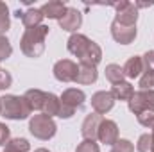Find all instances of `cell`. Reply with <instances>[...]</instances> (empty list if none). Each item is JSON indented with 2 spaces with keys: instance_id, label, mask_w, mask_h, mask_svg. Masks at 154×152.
Masks as SVG:
<instances>
[{
  "instance_id": "cell-30",
  "label": "cell",
  "mask_w": 154,
  "mask_h": 152,
  "mask_svg": "<svg viewBox=\"0 0 154 152\" xmlns=\"http://www.w3.org/2000/svg\"><path fill=\"white\" fill-rule=\"evenodd\" d=\"M11 84H13V75H11L7 70L0 68V91L9 90V88H11Z\"/></svg>"
},
{
  "instance_id": "cell-3",
  "label": "cell",
  "mask_w": 154,
  "mask_h": 152,
  "mask_svg": "<svg viewBox=\"0 0 154 152\" xmlns=\"http://www.w3.org/2000/svg\"><path fill=\"white\" fill-rule=\"evenodd\" d=\"M32 109L29 108L25 97L22 95H4L0 97V116L7 120H27L31 118Z\"/></svg>"
},
{
  "instance_id": "cell-32",
  "label": "cell",
  "mask_w": 154,
  "mask_h": 152,
  "mask_svg": "<svg viewBox=\"0 0 154 152\" xmlns=\"http://www.w3.org/2000/svg\"><path fill=\"white\" fill-rule=\"evenodd\" d=\"M9 140H11V129L0 122V147H5L9 143Z\"/></svg>"
},
{
  "instance_id": "cell-33",
  "label": "cell",
  "mask_w": 154,
  "mask_h": 152,
  "mask_svg": "<svg viewBox=\"0 0 154 152\" xmlns=\"http://www.w3.org/2000/svg\"><path fill=\"white\" fill-rule=\"evenodd\" d=\"M134 5L138 7V9H142V7H151V5H154V2L151 0V2H134Z\"/></svg>"
},
{
  "instance_id": "cell-5",
  "label": "cell",
  "mask_w": 154,
  "mask_h": 152,
  "mask_svg": "<svg viewBox=\"0 0 154 152\" xmlns=\"http://www.w3.org/2000/svg\"><path fill=\"white\" fill-rule=\"evenodd\" d=\"M109 5L115 7V11H116L115 20L118 23L136 25V22H138V7L134 5V2L120 0V2H109Z\"/></svg>"
},
{
  "instance_id": "cell-13",
  "label": "cell",
  "mask_w": 154,
  "mask_h": 152,
  "mask_svg": "<svg viewBox=\"0 0 154 152\" xmlns=\"http://www.w3.org/2000/svg\"><path fill=\"white\" fill-rule=\"evenodd\" d=\"M59 100H61V104H63V106H66V108H70V109L77 111V108H81V106L84 104L86 95H84V91H82V90L68 88V90H65V91L61 93Z\"/></svg>"
},
{
  "instance_id": "cell-12",
  "label": "cell",
  "mask_w": 154,
  "mask_h": 152,
  "mask_svg": "<svg viewBox=\"0 0 154 152\" xmlns=\"http://www.w3.org/2000/svg\"><path fill=\"white\" fill-rule=\"evenodd\" d=\"M100 122H102V116L97 113H90L86 114L82 125H81V134L84 140H91V141H97V136H99V127H100Z\"/></svg>"
},
{
  "instance_id": "cell-10",
  "label": "cell",
  "mask_w": 154,
  "mask_h": 152,
  "mask_svg": "<svg viewBox=\"0 0 154 152\" xmlns=\"http://www.w3.org/2000/svg\"><path fill=\"white\" fill-rule=\"evenodd\" d=\"M57 22H59V27L63 31L75 34L77 31L81 29V25H82V14H81V11L75 9V7H66L63 18L57 20Z\"/></svg>"
},
{
  "instance_id": "cell-24",
  "label": "cell",
  "mask_w": 154,
  "mask_h": 152,
  "mask_svg": "<svg viewBox=\"0 0 154 152\" xmlns=\"http://www.w3.org/2000/svg\"><path fill=\"white\" fill-rule=\"evenodd\" d=\"M136 149H138V152H152V136L149 132L147 134H142L138 138Z\"/></svg>"
},
{
  "instance_id": "cell-11",
  "label": "cell",
  "mask_w": 154,
  "mask_h": 152,
  "mask_svg": "<svg viewBox=\"0 0 154 152\" xmlns=\"http://www.w3.org/2000/svg\"><path fill=\"white\" fill-rule=\"evenodd\" d=\"M113 106H115V99H113V95L109 93V91H97V93H93L91 95V108H93V113L97 114H106L109 113L111 109H113Z\"/></svg>"
},
{
  "instance_id": "cell-9",
  "label": "cell",
  "mask_w": 154,
  "mask_h": 152,
  "mask_svg": "<svg viewBox=\"0 0 154 152\" xmlns=\"http://www.w3.org/2000/svg\"><path fill=\"white\" fill-rule=\"evenodd\" d=\"M97 140L104 145H115L116 140H118V125H116L115 120H109V118H102L100 122V127H99V136Z\"/></svg>"
},
{
  "instance_id": "cell-6",
  "label": "cell",
  "mask_w": 154,
  "mask_h": 152,
  "mask_svg": "<svg viewBox=\"0 0 154 152\" xmlns=\"http://www.w3.org/2000/svg\"><path fill=\"white\" fill-rule=\"evenodd\" d=\"M129 111L140 114L143 111H154V91L151 90H138L133 93L131 100L127 102Z\"/></svg>"
},
{
  "instance_id": "cell-19",
  "label": "cell",
  "mask_w": 154,
  "mask_h": 152,
  "mask_svg": "<svg viewBox=\"0 0 154 152\" xmlns=\"http://www.w3.org/2000/svg\"><path fill=\"white\" fill-rule=\"evenodd\" d=\"M109 93L113 95L115 100H125V102H129L131 97H133V93H134V88H133L131 82L124 81V82H120V84H113Z\"/></svg>"
},
{
  "instance_id": "cell-35",
  "label": "cell",
  "mask_w": 154,
  "mask_h": 152,
  "mask_svg": "<svg viewBox=\"0 0 154 152\" xmlns=\"http://www.w3.org/2000/svg\"><path fill=\"white\" fill-rule=\"evenodd\" d=\"M4 152H18V150H13V149H7V147H4Z\"/></svg>"
},
{
  "instance_id": "cell-16",
  "label": "cell",
  "mask_w": 154,
  "mask_h": 152,
  "mask_svg": "<svg viewBox=\"0 0 154 152\" xmlns=\"http://www.w3.org/2000/svg\"><path fill=\"white\" fill-rule=\"evenodd\" d=\"M122 68H124V74H125V77H127V79H136V77H142V74L145 72L142 56H133V57H129Z\"/></svg>"
},
{
  "instance_id": "cell-17",
  "label": "cell",
  "mask_w": 154,
  "mask_h": 152,
  "mask_svg": "<svg viewBox=\"0 0 154 152\" xmlns=\"http://www.w3.org/2000/svg\"><path fill=\"white\" fill-rule=\"evenodd\" d=\"M23 97H25V100H27V104H29V108L32 111H41L43 109V104H45L47 91H41V90L32 88V90H27L23 93Z\"/></svg>"
},
{
  "instance_id": "cell-8",
  "label": "cell",
  "mask_w": 154,
  "mask_h": 152,
  "mask_svg": "<svg viewBox=\"0 0 154 152\" xmlns=\"http://www.w3.org/2000/svg\"><path fill=\"white\" fill-rule=\"evenodd\" d=\"M136 25H124V23H118L116 20L111 22V36L116 43L120 45H129L136 39Z\"/></svg>"
},
{
  "instance_id": "cell-18",
  "label": "cell",
  "mask_w": 154,
  "mask_h": 152,
  "mask_svg": "<svg viewBox=\"0 0 154 152\" xmlns=\"http://www.w3.org/2000/svg\"><path fill=\"white\" fill-rule=\"evenodd\" d=\"M43 18H45V16H43L41 9H38V7H29L27 11L22 13V23H23L25 29H31V27H38V25H41Z\"/></svg>"
},
{
  "instance_id": "cell-31",
  "label": "cell",
  "mask_w": 154,
  "mask_h": 152,
  "mask_svg": "<svg viewBox=\"0 0 154 152\" xmlns=\"http://www.w3.org/2000/svg\"><path fill=\"white\" fill-rule=\"evenodd\" d=\"M142 59H143V68H145V72H154V50H147V52L142 56Z\"/></svg>"
},
{
  "instance_id": "cell-15",
  "label": "cell",
  "mask_w": 154,
  "mask_h": 152,
  "mask_svg": "<svg viewBox=\"0 0 154 152\" xmlns=\"http://www.w3.org/2000/svg\"><path fill=\"white\" fill-rule=\"evenodd\" d=\"M66 7H68V5H66L65 2L50 0V2L43 4L39 9H41V13H43L45 18H50V20H61L63 14H65V11H66Z\"/></svg>"
},
{
  "instance_id": "cell-7",
  "label": "cell",
  "mask_w": 154,
  "mask_h": 152,
  "mask_svg": "<svg viewBox=\"0 0 154 152\" xmlns=\"http://www.w3.org/2000/svg\"><path fill=\"white\" fill-rule=\"evenodd\" d=\"M54 77L59 81V82H75L77 77V63H74L72 59H59L54 68Z\"/></svg>"
},
{
  "instance_id": "cell-20",
  "label": "cell",
  "mask_w": 154,
  "mask_h": 152,
  "mask_svg": "<svg viewBox=\"0 0 154 152\" xmlns=\"http://www.w3.org/2000/svg\"><path fill=\"white\" fill-rule=\"evenodd\" d=\"M59 108H61V100H59V97L54 95V93H47L41 113L47 114V116H50V118H54V116L59 114Z\"/></svg>"
},
{
  "instance_id": "cell-28",
  "label": "cell",
  "mask_w": 154,
  "mask_h": 152,
  "mask_svg": "<svg viewBox=\"0 0 154 152\" xmlns=\"http://www.w3.org/2000/svg\"><path fill=\"white\" fill-rule=\"evenodd\" d=\"M111 152H134V145L129 140H125V138H118L116 143L113 145Z\"/></svg>"
},
{
  "instance_id": "cell-22",
  "label": "cell",
  "mask_w": 154,
  "mask_h": 152,
  "mask_svg": "<svg viewBox=\"0 0 154 152\" xmlns=\"http://www.w3.org/2000/svg\"><path fill=\"white\" fill-rule=\"evenodd\" d=\"M11 27V14L5 2H0V36H4Z\"/></svg>"
},
{
  "instance_id": "cell-27",
  "label": "cell",
  "mask_w": 154,
  "mask_h": 152,
  "mask_svg": "<svg viewBox=\"0 0 154 152\" xmlns=\"http://www.w3.org/2000/svg\"><path fill=\"white\" fill-rule=\"evenodd\" d=\"M75 152H100V147L97 141H91V140H82L79 145H77Z\"/></svg>"
},
{
  "instance_id": "cell-25",
  "label": "cell",
  "mask_w": 154,
  "mask_h": 152,
  "mask_svg": "<svg viewBox=\"0 0 154 152\" xmlns=\"http://www.w3.org/2000/svg\"><path fill=\"white\" fill-rule=\"evenodd\" d=\"M13 54V47H11V41L5 38V36H0V63L9 59Z\"/></svg>"
},
{
  "instance_id": "cell-2",
  "label": "cell",
  "mask_w": 154,
  "mask_h": 152,
  "mask_svg": "<svg viewBox=\"0 0 154 152\" xmlns=\"http://www.w3.org/2000/svg\"><path fill=\"white\" fill-rule=\"evenodd\" d=\"M48 32H50V27L43 25V23L38 27L25 29L20 38V50L31 59L39 57L45 52V39L48 36Z\"/></svg>"
},
{
  "instance_id": "cell-36",
  "label": "cell",
  "mask_w": 154,
  "mask_h": 152,
  "mask_svg": "<svg viewBox=\"0 0 154 152\" xmlns=\"http://www.w3.org/2000/svg\"><path fill=\"white\" fill-rule=\"evenodd\" d=\"M151 136H152V152H154V129H152V132H151Z\"/></svg>"
},
{
  "instance_id": "cell-14",
  "label": "cell",
  "mask_w": 154,
  "mask_h": 152,
  "mask_svg": "<svg viewBox=\"0 0 154 152\" xmlns=\"http://www.w3.org/2000/svg\"><path fill=\"white\" fill-rule=\"evenodd\" d=\"M97 79H99L97 66L84 65V63H79V65H77V77H75L77 84H81V86H88V84L97 82Z\"/></svg>"
},
{
  "instance_id": "cell-21",
  "label": "cell",
  "mask_w": 154,
  "mask_h": 152,
  "mask_svg": "<svg viewBox=\"0 0 154 152\" xmlns=\"http://www.w3.org/2000/svg\"><path fill=\"white\" fill-rule=\"evenodd\" d=\"M106 79L111 82V84H120V82H124L125 81V74H124V68L120 66V65H115V63H111V65H108L106 66Z\"/></svg>"
},
{
  "instance_id": "cell-23",
  "label": "cell",
  "mask_w": 154,
  "mask_h": 152,
  "mask_svg": "<svg viewBox=\"0 0 154 152\" xmlns=\"http://www.w3.org/2000/svg\"><path fill=\"white\" fill-rule=\"evenodd\" d=\"M5 147L7 149H13V150H18V152H29L31 150V143L25 138H11Z\"/></svg>"
},
{
  "instance_id": "cell-26",
  "label": "cell",
  "mask_w": 154,
  "mask_h": 152,
  "mask_svg": "<svg viewBox=\"0 0 154 152\" xmlns=\"http://www.w3.org/2000/svg\"><path fill=\"white\" fill-rule=\"evenodd\" d=\"M140 90H151L154 91V72H143L138 82Z\"/></svg>"
},
{
  "instance_id": "cell-1",
  "label": "cell",
  "mask_w": 154,
  "mask_h": 152,
  "mask_svg": "<svg viewBox=\"0 0 154 152\" xmlns=\"http://www.w3.org/2000/svg\"><path fill=\"white\" fill-rule=\"evenodd\" d=\"M66 48L72 56H75L79 59V63L97 66L102 61V48L93 39H90L88 36H84L81 32H75L68 38Z\"/></svg>"
},
{
  "instance_id": "cell-4",
  "label": "cell",
  "mask_w": 154,
  "mask_h": 152,
  "mask_svg": "<svg viewBox=\"0 0 154 152\" xmlns=\"http://www.w3.org/2000/svg\"><path fill=\"white\" fill-rule=\"evenodd\" d=\"M29 132L41 141H48L56 136L57 125H56L54 118H50L43 113H38L31 116V120H29Z\"/></svg>"
},
{
  "instance_id": "cell-34",
  "label": "cell",
  "mask_w": 154,
  "mask_h": 152,
  "mask_svg": "<svg viewBox=\"0 0 154 152\" xmlns=\"http://www.w3.org/2000/svg\"><path fill=\"white\" fill-rule=\"evenodd\" d=\"M34 152H50V150H48V149H43V147H41V149H36Z\"/></svg>"
},
{
  "instance_id": "cell-29",
  "label": "cell",
  "mask_w": 154,
  "mask_h": 152,
  "mask_svg": "<svg viewBox=\"0 0 154 152\" xmlns=\"http://www.w3.org/2000/svg\"><path fill=\"white\" fill-rule=\"evenodd\" d=\"M140 125L147 127V129H154V111H143V113L136 114Z\"/></svg>"
}]
</instances>
